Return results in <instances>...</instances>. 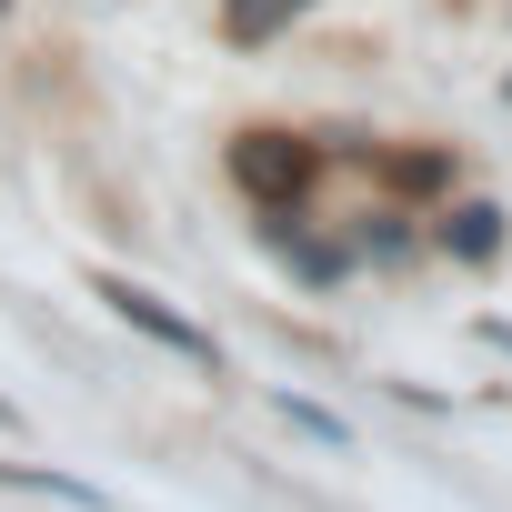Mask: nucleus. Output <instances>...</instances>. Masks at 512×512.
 <instances>
[{
	"mask_svg": "<svg viewBox=\"0 0 512 512\" xmlns=\"http://www.w3.org/2000/svg\"><path fill=\"white\" fill-rule=\"evenodd\" d=\"M231 181L251 191V201H302L312 191V141H292V131H241L231 141Z\"/></svg>",
	"mask_w": 512,
	"mask_h": 512,
	"instance_id": "obj_1",
	"label": "nucleus"
},
{
	"mask_svg": "<svg viewBox=\"0 0 512 512\" xmlns=\"http://www.w3.org/2000/svg\"><path fill=\"white\" fill-rule=\"evenodd\" d=\"M362 251H372V262H402V251H412L402 211H362Z\"/></svg>",
	"mask_w": 512,
	"mask_h": 512,
	"instance_id": "obj_7",
	"label": "nucleus"
},
{
	"mask_svg": "<svg viewBox=\"0 0 512 512\" xmlns=\"http://www.w3.org/2000/svg\"><path fill=\"white\" fill-rule=\"evenodd\" d=\"M472 332H482V342H492V352H512V322H472Z\"/></svg>",
	"mask_w": 512,
	"mask_h": 512,
	"instance_id": "obj_9",
	"label": "nucleus"
},
{
	"mask_svg": "<svg viewBox=\"0 0 512 512\" xmlns=\"http://www.w3.org/2000/svg\"><path fill=\"white\" fill-rule=\"evenodd\" d=\"M442 251H452V262H492V251H502V211L492 201H452L442 211Z\"/></svg>",
	"mask_w": 512,
	"mask_h": 512,
	"instance_id": "obj_4",
	"label": "nucleus"
},
{
	"mask_svg": "<svg viewBox=\"0 0 512 512\" xmlns=\"http://www.w3.org/2000/svg\"><path fill=\"white\" fill-rule=\"evenodd\" d=\"M91 292H101V302H111V312L141 332V342H161V352H181V362H211V332H201V322H181L161 292H141V282H121V272H101Z\"/></svg>",
	"mask_w": 512,
	"mask_h": 512,
	"instance_id": "obj_2",
	"label": "nucleus"
},
{
	"mask_svg": "<svg viewBox=\"0 0 512 512\" xmlns=\"http://www.w3.org/2000/svg\"><path fill=\"white\" fill-rule=\"evenodd\" d=\"M0 11H11V0H0Z\"/></svg>",
	"mask_w": 512,
	"mask_h": 512,
	"instance_id": "obj_11",
	"label": "nucleus"
},
{
	"mask_svg": "<svg viewBox=\"0 0 512 512\" xmlns=\"http://www.w3.org/2000/svg\"><path fill=\"white\" fill-rule=\"evenodd\" d=\"M0 432H21V412H11V402H0Z\"/></svg>",
	"mask_w": 512,
	"mask_h": 512,
	"instance_id": "obj_10",
	"label": "nucleus"
},
{
	"mask_svg": "<svg viewBox=\"0 0 512 512\" xmlns=\"http://www.w3.org/2000/svg\"><path fill=\"white\" fill-rule=\"evenodd\" d=\"M302 11H312V0H221V31H231L241 51H262V41H282Z\"/></svg>",
	"mask_w": 512,
	"mask_h": 512,
	"instance_id": "obj_3",
	"label": "nucleus"
},
{
	"mask_svg": "<svg viewBox=\"0 0 512 512\" xmlns=\"http://www.w3.org/2000/svg\"><path fill=\"white\" fill-rule=\"evenodd\" d=\"M0 482H11V492H51V502H71V512H111L91 482H71V472H41V462H0Z\"/></svg>",
	"mask_w": 512,
	"mask_h": 512,
	"instance_id": "obj_5",
	"label": "nucleus"
},
{
	"mask_svg": "<svg viewBox=\"0 0 512 512\" xmlns=\"http://www.w3.org/2000/svg\"><path fill=\"white\" fill-rule=\"evenodd\" d=\"M282 422H292V432H312V442H352V432H342L322 402H302V392H282Z\"/></svg>",
	"mask_w": 512,
	"mask_h": 512,
	"instance_id": "obj_8",
	"label": "nucleus"
},
{
	"mask_svg": "<svg viewBox=\"0 0 512 512\" xmlns=\"http://www.w3.org/2000/svg\"><path fill=\"white\" fill-rule=\"evenodd\" d=\"M382 181H392V191H442V181H452V161H442V151H392V161H382Z\"/></svg>",
	"mask_w": 512,
	"mask_h": 512,
	"instance_id": "obj_6",
	"label": "nucleus"
}]
</instances>
